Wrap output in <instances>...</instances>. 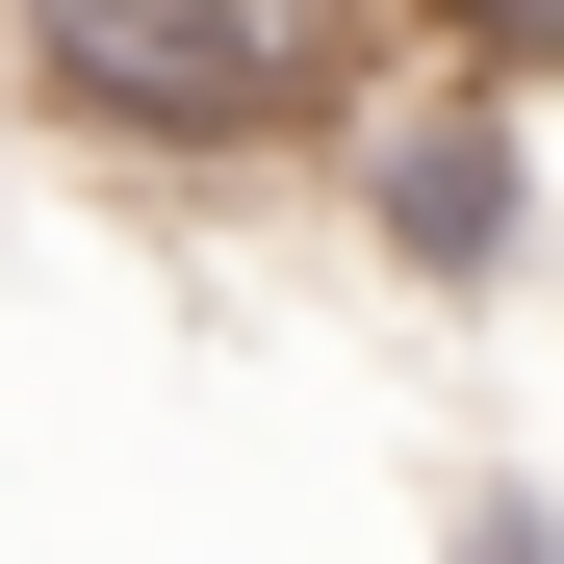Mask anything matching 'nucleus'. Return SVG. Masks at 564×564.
I'll return each mask as SVG.
<instances>
[{"mask_svg": "<svg viewBox=\"0 0 564 564\" xmlns=\"http://www.w3.org/2000/svg\"><path fill=\"white\" fill-rule=\"evenodd\" d=\"M386 52H411L386 0H0V77H26L52 129L154 154V180H231V154L359 129Z\"/></svg>", "mask_w": 564, "mask_h": 564, "instance_id": "f257e3e1", "label": "nucleus"}, {"mask_svg": "<svg viewBox=\"0 0 564 564\" xmlns=\"http://www.w3.org/2000/svg\"><path fill=\"white\" fill-rule=\"evenodd\" d=\"M359 206H386L411 282H513V206H539V129H513V77H436L386 52L359 77Z\"/></svg>", "mask_w": 564, "mask_h": 564, "instance_id": "f03ea898", "label": "nucleus"}, {"mask_svg": "<svg viewBox=\"0 0 564 564\" xmlns=\"http://www.w3.org/2000/svg\"><path fill=\"white\" fill-rule=\"evenodd\" d=\"M386 26H411L436 77H513V104H539V77H564V0H386Z\"/></svg>", "mask_w": 564, "mask_h": 564, "instance_id": "7ed1b4c3", "label": "nucleus"}, {"mask_svg": "<svg viewBox=\"0 0 564 564\" xmlns=\"http://www.w3.org/2000/svg\"><path fill=\"white\" fill-rule=\"evenodd\" d=\"M462 564H564V513H488V539H462Z\"/></svg>", "mask_w": 564, "mask_h": 564, "instance_id": "20e7f679", "label": "nucleus"}]
</instances>
